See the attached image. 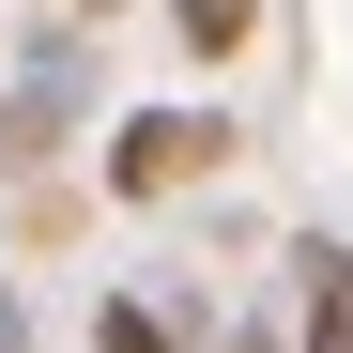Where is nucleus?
<instances>
[{"mask_svg":"<svg viewBox=\"0 0 353 353\" xmlns=\"http://www.w3.org/2000/svg\"><path fill=\"white\" fill-rule=\"evenodd\" d=\"M200 169H230L215 108H139V123L108 139V185H123V200H169V185H200Z\"/></svg>","mask_w":353,"mask_h":353,"instance_id":"nucleus-1","label":"nucleus"},{"mask_svg":"<svg viewBox=\"0 0 353 353\" xmlns=\"http://www.w3.org/2000/svg\"><path fill=\"white\" fill-rule=\"evenodd\" d=\"M62 139H77V31H46L16 77V154H62Z\"/></svg>","mask_w":353,"mask_h":353,"instance_id":"nucleus-2","label":"nucleus"},{"mask_svg":"<svg viewBox=\"0 0 353 353\" xmlns=\"http://www.w3.org/2000/svg\"><path fill=\"white\" fill-rule=\"evenodd\" d=\"M169 31H185V46H200V62H230V46H246V31H261V0H169Z\"/></svg>","mask_w":353,"mask_h":353,"instance_id":"nucleus-3","label":"nucleus"},{"mask_svg":"<svg viewBox=\"0 0 353 353\" xmlns=\"http://www.w3.org/2000/svg\"><path fill=\"white\" fill-rule=\"evenodd\" d=\"M92 353H185V338H169L139 292H108V307H92Z\"/></svg>","mask_w":353,"mask_h":353,"instance_id":"nucleus-4","label":"nucleus"},{"mask_svg":"<svg viewBox=\"0 0 353 353\" xmlns=\"http://www.w3.org/2000/svg\"><path fill=\"white\" fill-rule=\"evenodd\" d=\"M0 353H31V307H16V276H0Z\"/></svg>","mask_w":353,"mask_h":353,"instance_id":"nucleus-5","label":"nucleus"}]
</instances>
